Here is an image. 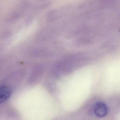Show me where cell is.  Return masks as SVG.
<instances>
[{"label": "cell", "instance_id": "2", "mask_svg": "<svg viewBox=\"0 0 120 120\" xmlns=\"http://www.w3.org/2000/svg\"><path fill=\"white\" fill-rule=\"evenodd\" d=\"M11 94L10 89L6 86H0V103L7 100Z\"/></svg>", "mask_w": 120, "mask_h": 120}, {"label": "cell", "instance_id": "3", "mask_svg": "<svg viewBox=\"0 0 120 120\" xmlns=\"http://www.w3.org/2000/svg\"></svg>", "mask_w": 120, "mask_h": 120}, {"label": "cell", "instance_id": "1", "mask_svg": "<svg viewBox=\"0 0 120 120\" xmlns=\"http://www.w3.org/2000/svg\"><path fill=\"white\" fill-rule=\"evenodd\" d=\"M93 111L97 116L102 117L106 115L108 108L105 104L101 102H98L96 103L94 105Z\"/></svg>", "mask_w": 120, "mask_h": 120}]
</instances>
